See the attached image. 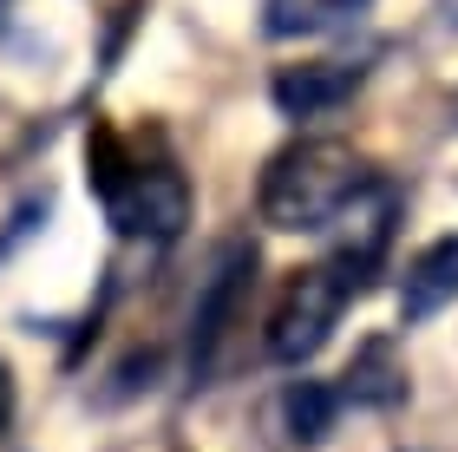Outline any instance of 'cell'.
Listing matches in <instances>:
<instances>
[{
    "instance_id": "3",
    "label": "cell",
    "mask_w": 458,
    "mask_h": 452,
    "mask_svg": "<svg viewBox=\"0 0 458 452\" xmlns=\"http://www.w3.org/2000/svg\"><path fill=\"white\" fill-rule=\"evenodd\" d=\"M360 282H367V276H353L341 256H327V262H315V269H301V276L282 289L276 315H268V361H282V367L315 361L321 347H327V335H335L341 308L360 295Z\"/></svg>"
},
{
    "instance_id": "6",
    "label": "cell",
    "mask_w": 458,
    "mask_h": 452,
    "mask_svg": "<svg viewBox=\"0 0 458 452\" xmlns=\"http://www.w3.org/2000/svg\"><path fill=\"white\" fill-rule=\"evenodd\" d=\"M458 302V236H439L432 250L412 256V269L400 282V321H432L439 308Z\"/></svg>"
},
{
    "instance_id": "4",
    "label": "cell",
    "mask_w": 458,
    "mask_h": 452,
    "mask_svg": "<svg viewBox=\"0 0 458 452\" xmlns=\"http://www.w3.org/2000/svg\"><path fill=\"white\" fill-rule=\"evenodd\" d=\"M249 282H256V250H249V243H223L216 269L197 295V315H191V374L197 380L216 374L223 341H229V328H236L242 302H249Z\"/></svg>"
},
{
    "instance_id": "1",
    "label": "cell",
    "mask_w": 458,
    "mask_h": 452,
    "mask_svg": "<svg viewBox=\"0 0 458 452\" xmlns=\"http://www.w3.org/2000/svg\"><path fill=\"white\" fill-rule=\"evenodd\" d=\"M373 191L367 158L341 138H301L262 171V223L276 230H327Z\"/></svg>"
},
{
    "instance_id": "2",
    "label": "cell",
    "mask_w": 458,
    "mask_h": 452,
    "mask_svg": "<svg viewBox=\"0 0 458 452\" xmlns=\"http://www.w3.org/2000/svg\"><path fill=\"white\" fill-rule=\"evenodd\" d=\"M92 191L98 210L118 236H144V243H177L183 223H191V183L183 171H171L164 158H138L118 132L98 125L92 132Z\"/></svg>"
},
{
    "instance_id": "7",
    "label": "cell",
    "mask_w": 458,
    "mask_h": 452,
    "mask_svg": "<svg viewBox=\"0 0 458 452\" xmlns=\"http://www.w3.org/2000/svg\"><path fill=\"white\" fill-rule=\"evenodd\" d=\"M341 400L373 406V414H386V406H400V400H406V361H400V347H393L386 335H373L360 354L347 361V374H341Z\"/></svg>"
},
{
    "instance_id": "8",
    "label": "cell",
    "mask_w": 458,
    "mask_h": 452,
    "mask_svg": "<svg viewBox=\"0 0 458 452\" xmlns=\"http://www.w3.org/2000/svg\"><path fill=\"white\" fill-rule=\"evenodd\" d=\"M282 439L288 446H321L327 433H335V414H341V387H321V380H288L282 400Z\"/></svg>"
},
{
    "instance_id": "9",
    "label": "cell",
    "mask_w": 458,
    "mask_h": 452,
    "mask_svg": "<svg viewBox=\"0 0 458 452\" xmlns=\"http://www.w3.org/2000/svg\"><path fill=\"white\" fill-rule=\"evenodd\" d=\"M367 0H262V27L276 39H315V33H335L360 13Z\"/></svg>"
},
{
    "instance_id": "5",
    "label": "cell",
    "mask_w": 458,
    "mask_h": 452,
    "mask_svg": "<svg viewBox=\"0 0 458 452\" xmlns=\"http://www.w3.org/2000/svg\"><path fill=\"white\" fill-rule=\"evenodd\" d=\"M367 66L353 59H308V66H282L276 72V106L288 118H321V112H341L353 92H360Z\"/></svg>"
},
{
    "instance_id": "10",
    "label": "cell",
    "mask_w": 458,
    "mask_h": 452,
    "mask_svg": "<svg viewBox=\"0 0 458 452\" xmlns=\"http://www.w3.org/2000/svg\"><path fill=\"white\" fill-rule=\"evenodd\" d=\"M7 420H13V367L0 361V426H7Z\"/></svg>"
},
{
    "instance_id": "11",
    "label": "cell",
    "mask_w": 458,
    "mask_h": 452,
    "mask_svg": "<svg viewBox=\"0 0 458 452\" xmlns=\"http://www.w3.org/2000/svg\"><path fill=\"white\" fill-rule=\"evenodd\" d=\"M452 118H458V98H452Z\"/></svg>"
}]
</instances>
